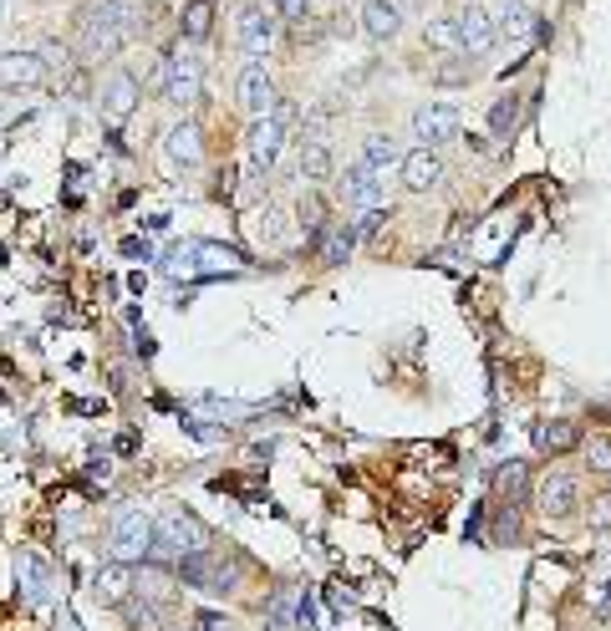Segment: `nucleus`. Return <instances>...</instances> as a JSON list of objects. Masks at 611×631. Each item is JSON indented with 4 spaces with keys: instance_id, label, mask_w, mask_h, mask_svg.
Wrapping results in <instances>:
<instances>
[{
    "instance_id": "obj_1",
    "label": "nucleus",
    "mask_w": 611,
    "mask_h": 631,
    "mask_svg": "<svg viewBox=\"0 0 611 631\" xmlns=\"http://www.w3.org/2000/svg\"><path fill=\"white\" fill-rule=\"evenodd\" d=\"M138 21H143L138 0H92L82 11V46L92 56H107V51H118L123 41L138 36Z\"/></svg>"
},
{
    "instance_id": "obj_2",
    "label": "nucleus",
    "mask_w": 611,
    "mask_h": 631,
    "mask_svg": "<svg viewBox=\"0 0 611 631\" xmlns=\"http://www.w3.org/2000/svg\"><path fill=\"white\" fill-rule=\"evenodd\" d=\"M209 550V530L194 520V514L184 509H163L158 520H153V555L148 560H163V565H179L189 555Z\"/></svg>"
},
{
    "instance_id": "obj_3",
    "label": "nucleus",
    "mask_w": 611,
    "mask_h": 631,
    "mask_svg": "<svg viewBox=\"0 0 611 631\" xmlns=\"http://www.w3.org/2000/svg\"><path fill=\"white\" fill-rule=\"evenodd\" d=\"M179 581L194 586V591H209V596H225L240 581V560L225 555V550H199V555L179 560Z\"/></svg>"
},
{
    "instance_id": "obj_4",
    "label": "nucleus",
    "mask_w": 611,
    "mask_h": 631,
    "mask_svg": "<svg viewBox=\"0 0 611 631\" xmlns=\"http://www.w3.org/2000/svg\"><path fill=\"white\" fill-rule=\"evenodd\" d=\"M240 270H245V255H240V250L209 245V240L179 245V250L169 255V275H240Z\"/></svg>"
},
{
    "instance_id": "obj_5",
    "label": "nucleus",
    "mask_w": 611,
    "mask_h": 631,
    "mask_svg": "<svg viewBox=\"0 0 611 631\" xmlns=\"http://www.w3.org/2000/svg\"><path fill=\"white\" fill-rule=\"evenodd\" d=\"M148 555H153V520H148L143 509H123L118 525H113V560L138 565Z\"/></svg>"
},
{
    "instance_id": "obj_6",
    "label": "nucleus",
    "mask_w": 611,
    "mask_h": 631,
    "mask_svg": "<svg viewBox=\"0 0 611 631\" xmlns=\"http://www.w3.org/2000/svg\"><path fill=\"white\" fill-rule=\"evenodd\" d=\"M199 87H204V62L194 51H174L169 77H163V97H169L174 107H189V102H199Z\"/></svg>"
},
{
    "instance_id": "obj_7",
    "label": "nucleus",
    "mask_w": 611,
    "mask_h": 631,
    "mask_svg": "<svg viewBox=\"0 0 611 631\" xmlns=\"http://www.w3.org/2000/svg\"><path fill=\"white\" fill-rule=\"evenodd\" d=\"M454 36H459V51H469V56H484V51L499 41L494 16L479 6V0H469V6H459V11H454Z\"/></svg>"
},
{
    "instance_id": "obj_8",
    "label": "nucleus",
    "mask_w": 611,
    "mask_h": 631,
    "mask_svg": "<svg viewBox=\"0 0 611 631\" xmlns=\"http://www.w3.org/2000/svg\"><path fill=\"white\" fill-rule=\"evenodd\" d=\"M133 591H138V565H128V560H107V565H97L92 596H97L102 606H128Z\"/></svg>"
},
{
    "instance_id": "obj_9",
    "label": "nucleus",
    "mask_w": 611,
    "mask_h": 631,
    "mask_svg": "<svg viewBox=\"0 0 611 631\" xmlns=\"http://www.w3.org/2000/svg\"><path fill=\"white\" fill-rule=\"evenodd\" d=\"M413 133H418L423 148L449 143V138L459 133V107H449V102H428V107H418V112H413Z\"/></svg>"
},
{
    "instance_id": "obj_10",
    "label": "nucleus",
    "mask_w": 611,
    "mask_h": 631,
    "mask_svg": "<svg viewBox=\"0 0 611 631\" xmlns=\"http://www.w3.org/2000/svg\"><path fill=\"white\" fill-rule=\"evenodd\" d=\"M535 504H540V514H571V509L581 504V479L550 469V474L535 484Z\"/></svg>"
},
{
    "instance_id": "obj_11",
    "label": "nucleus",
    "mask_w": 611,
    "mask_h": 631,
    "mask_svg": "<svg viewBox=\"0 0 611 631\" xmlns=\"http://www.w3.org/2000/svg\"><path fill=\"white\" fill-rule=\"evenodd\" d=\"M281 143H286V123L270 112V118H260V123L250 128V138H245V148H250V163H255V168H270L275 158H281Z\"/></svg>"
},
{
    "instance_id": "obj_12",
    "label": "nucleus",
    "mask_w": 611,
    "mask_h": 631,
    "mask_svg": "<svg viewBox=\"0 0 611 631\" xmlns=\"http://www.w3.org/2000/svg\"><path fill=\"white\" fill-rule=\"evenodd\" d=\"M403 184L413 189V194H428V189H438V179H443V158L433 153V148H413V153H403Z\"/></svg>"
},
{
    "instance_id": "obj_13",
    "label": "nucleus",
    "mask_w": 611,
    "mask_h": 631,
    "mask_svg": "<svg viewBox=\"0 0 611 631\" xmlns=\"http://www.w3.org/2000/svg\"><path fill=\"white\" fill-rule=\"evenodd\" d=\"M362 31L372 41H393L403 31V0H367L362 6Z\"/></svg>"
},
{
    "instance_id": "obj_14",
    "label": "nucleus",
    "mask_w": 611,
    "mask_h": 631,
    "mask_svg": "<svg viewBox=\"0 0 611 631\" xmlns=\"http://www.w3.org/2000/svg\"><path fill=\"white\" fill-rule=\"evenodd\" d=\"M46 77V62L36 51H0V87H36Z\"/></svg>"
},
{
    "instance_id": "obj_15",
    "label": "nucleus",
    "mask_w": 611,
    "mask_h": 631,
    "mask_svg": "<svg viewBox=\"0 0 611 631\" xmlns=\"http://www.w3.org/2000/svg\"><path fill=\"white\" fill-rule=\"evenodd\" d=\"M240 107L250 112L255 123H260V118H270V107H275V87H270L265 67H245V72H240Z\"/></svg>"
},
{
    "instance_id": "obj_16",
    "label": "nucleus",
    "mask_w": 611,
    "mask_h": 631,
    "mask_svg": "<svg viewBox=\"0 0 611 631\" xmlns=\"http://www.w3.org/2000/svg\"><path fill=\"white\" fill-rule=\"evenodd\" d=\"M540 16L525 6V0H505L499 6V16H494V31H499V41H530L540 26H535Z\"/></svg>"
},
{
    "instance_id": "obj_17",
    "label": "nucleus",
    "mask_w": 611,
    "mask_h": 631,
    "mask_svg": "<svg viewBox=\"0 0 611 631\" xmlns=\"http://www.w3.org/2000/svg\"><path fill=\"white\" fill-rule=\"evenodd\" d=\"M342 199L347 204H357V209H377V168H367V163H352L347 168V179H342Z\"/></svg>"
},
{
    "instance_id": "obj_18",
    "label": "nucleus",
    "mask_w": 611,
    "mask_h": 631,
    "mask_svg": "<svg viewBox=\"0 0 611 631\" xmlns=\"http://www.w3.org/2000/svg\"><path fill=\"white\" fill-rule=\"evenodd\" d=\"M179 586V565H163V560H143L138 565V591L148 601H163V596H174Z\"/></svg>"
},
{
    "instance_id": "obj_19",
    "label": "nucleus",
    "mask_w": 611,
    "mask_h": 631,
    "mask_svg": "<svg viewBox=\"0 0 611 631\" xmlns=\"http://www.w3.org/2000/svg\"><path fill=\"white\" fill-rule=\"evenodd\" d=\"M169 163L174 168H199V158H204V143H199V128L194 123H179V128H169Z\"/></svg>"
},
{
    "instance_id": "obj_20",
    "label": "nucleus",
    "mask_w": 611,
    "mask_h": 631,
    "mask_svg": "<svg viewBox=\"0 0 611 631\" xmlns=\"http://www.w3.org/2000/svg\"><path fill=\"white\" fill-rule=\"evenodd\" d=\"M133 102H138V77L118 72L113 82H107V92H102V112L118 123V118H128V112H133Z\"/></svg>"
},
{
    "instance_id": "obj_21",
    "label": "nucleus",
    "mask_w": 611,
    "mask_h": 631,
    "mask_svg": "<svg viewBox=\"0 0 611 631\" xmlns=\"http://www.w3.org/2000/svg\"><path fill=\"white\" fill-rule=\"evenodd\" d=\"M535 448H540V453H571V448H581V428L566 423V418L540 423V428H535Z\"/></svg>"
},
{
    "instance_id": "obj_22",
    "label": "nucleus",
    "mask_w": 611,
    "mask_h": 631,
    "mask_svg": "<svg viewBox=\"0 0 611 631\" xmlns=\"http://www.w3.org/2000/svg\"><path fill=\"white\" fill-rule=\"evenodd\" d=\"M270 41H275V21L265 11H245L240 16V46L250 56H260V51H270Z\"/></svg>"
},
{
    "instance_id": "obj_23",
    "label": "nucleus",
    "mask_w": 611,
    "mask_h": 631,
    "mask_svg": "<svg viewBox=\"0 0 611 631\" xmlns=\"http://www.w3.org/2000/svg\"><path fill=\"white\" fill-rule=\"evenodd\" d=\"M209 31H214V0H189L184 6V36L209 41Z\"/></svg>"
},
{
    "instance_id": "obj_24",
    "label": "nucleus",
    "mask_w": 611,
    "mask_h": 631,
    "mask_svg": "<svg viewBox=\"0 0 611 631\" xmlns=\"http://www.w3.org/2000/svg\"><path fill=\"white\" fill-rule=\"evenodd\" d=\"M352 245H357V229L337 224V229H331V235L321 240V265H342V260L352 255Z\"/></svg>"
},
{
    "instance_id": "obj_25",
    "label": "nucleus",
    "mask_w": 611,
    "mask_h": 631,
    "mask_svg": "<svg viewBox=\"0 0 611 631\" xmlns=\"http://www.w3.org/2000/svg\"><path fill=\"white\" fill-rule=\"evenodd\" d=\"M326 174H331V148L321 138H311L301 148V179H326Z\"/></svg>"
},
{
    "instance_id": "obj_26",
    "label": "nucleus",
    "mask_w": 611,
    "mask_h": 631,
    "mask_svg": "<svg viewBox=\"0 0 611 631\" xmlns=\"http://www.w3.org/2000/svg\"><path fill=\"white\" fill-rule=\"evenodd\" d=\"M362 163H367V168H377V174H387L393 163H403V153L393 148V138H367V148H362Z\"/></svg>"
},
{
    "instance_id": "obj_27",
    "label": "nucleus",
    "mask_w": 611,
    "mask_h": 631,
    "mask_svg": "<svg viewBox=\"0 0 611 631\" xmlns=\"http://www.w3.org/2000/svg\"><path fill=\"white\" fill-rule=\"evenodd\" d=\"M16 581H21V591H26L31 601H41V596H46V570H41L31 555H21V560H16Z\"/></svg>"
},
{
    "instance_id": "obj_28",
    "label": "nucleus",
    "mask_w": 611,
    "mask_h": 631,
    "mask_svg": "<svg viewBox=\"0 0 611 631\" xmlns=\"http://www.w3.org/2000/svg\"><path fill=\"white\" fill-rule=\"evenodd\" d=\"M515 123H520V97H499V107L489 112V128H494V138L515 133Z\"/></svg>"
},
{
    "instance_id": "obj_29",
    "label": "nucleus",
    "mask_w": 611,
    "mask_h": 631,
    "mask_svg": "<svg viewBox=\"0 0 611 631\" xmlns=\"http://www.w3.org/2000/svg\"><path fill=\"white\" fill-rule=\"evenodd\" d=\"M123 616H128V631H163V621H158V611H153L148 601H143V606H138V601H128V606H123Z\"/></svg>"
},
{
    "instance_id": "obj_30",
    "label": "nucleus",
    "mask_w": 611,
    "mask_h": 631,
    "mask_svg": "<svg viewBox=\"0 0 611 631\" xmlns=\"http://www.w3.org/2000/svg\"><path fill=\"white\" fill-rule=\"evenodd\" d=\"M586 464H591V474L611 479V438H591L586 443Z\"/></svg>"
},
{
    "instance_id": "obj_31",
    "label": "nucleus",
    "mask_w": 611,
    "mask_h": 631,
    "mask_svg": "<svg viewBox=\"0 0 611 631\" xmlns=\"http://www.w3.org/2000/svg\"><path fill=\"white\" fill-rule=\"evenodd\" d=\"M499 494H505V499L525 494V464H505V469H499Z\"/></svg>"
},
{
    "instance_id": "obj_32",
    "label": "nucleus",
    "mask_w": 611,
    "mask_h": 631,
    "mask_svg": "<svg viewBox=\"0 0 611 631\" xmlns=\"http://www.w3.org/2000/svg\"><path fill=\"white\" fill-rule=\"evenodd\" d=\"M189 626H194V631H235V626H230L225 616H219V611H194V616H189Z\"/></svg>"
},
{
    "instance_id": "obj_33",
    "label": "nucleus",
    "mask_w": 611,
    "mask_h": 631,
    "mask_svg": "<svg viewBox=\"0 0 611 631\" xmlns=\"http://www.w3.org/2000/svg\"><path fill=\"white\" fill-rule=\"evenodd\" d=\"M428 41H433V46H459V36H454V16L433 21V26H428Z\"/></svg>"
},
{
    "instance_id": "obj_34",
    "label": "nucleus",
    "mask_w": 611,
    "mask_h": 631,
    "mask_svg": "<svg viewBox=\"0 0 611 631\" xmlns=\"http://www.w3.org/2000/svg\"><path fill=\"white\" fill-rule=\"evenodd\" d=\"M586 601H591V611H596V616L606 621V616H611V576H606V581H601V586H596V591H591Z\"/></svg>"
},
{
    "instance_id": "obj_35",
    "label": "nucleus",
    "mask_w": 611,
    "mask_h": 631,
    "mask_svg": "<svg viewBox=\"0 0 611 631\" xmlns=\"http://www.w3.org/2000/svg\"><path fill=\"white\" fill-rule=\"evenodd\" d=\"M591 530H611V494H601L591 504Z\"/></svg>"
},
{
    "instance_id": "obj_36",
    "label": "nucleus",
    "mask_w": 611,
    "mask_h": 631,
    "mask_svg": "<svg viewBox=\"0 0 611 631\" xmlns=\"http://www.w3.org/2000/svg\"><path fill=\"white\" fill-rule=\"evenodd\" d=\"M377 229H382V209H367V214H362V224H357V240H372Z\"/></svg>"
},
{
    "instance_id": "obj_37",
    "label": "nucleus",
    "mask_w": 611,
    "mask_h": 631,
    "mask_svg": "<svg viewBox=\"0 0 611 631\" xmlns=\"http://www.w3.org/2000/svg\"><path fill=\"white\" fill-rule=\"evenodd\" d=\"M275 6H281V16L301 21V16H306V6H311V0H275Z\"/></svg>"
}]
</instances>
